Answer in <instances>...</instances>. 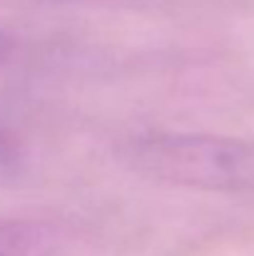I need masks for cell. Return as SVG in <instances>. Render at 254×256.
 Listing matches in <instances>:
<instances>
[{
	"instance_id": "obj_1",
	"label": "cell",
	"mask_w": 254,
	"mask_h": 256,
	"mask_svg": "<svg viewBox=\"0 0 254 256\" xmlns=\"http://www.w3.org/2000/svg\"><path fill=\"white\" fill-rule=\"evenodd\" d=\"M125 157L140 174L189 189L254 192V142L214 134H145Z\"/></svg>"
},
{
	"instance_id": "obj_2",
	"label": "cell",
	"mask_w": 254,
	"mask_h": 256,
	"mask_svg": "<svg viewBox=\"0 0 254 256\" xmlns=\"http://www.w3.org/2000/svg\"><path fill=\"white\" fill-rule=\"evenodd\" d=\"M13 48V40H10V35L5 32V30H0V60L8 55V50Z\"/></svg>"
},
{
	"instance_id": "obj_3",
	"label": "cell",
	"mask_w": 254,
	"mask_h": 256,
	"mask_svg": "<svg viewBox=\"0 0 254 256\" xmlns=\"http://www.w3.org/2000/svg\"><path fill=\"white\" fill-rule=\"evenodd\" d=\"M8 150H10V147H8V140H5V134H0V160L8 154Z\"/></svg>"
}]
</instances>
